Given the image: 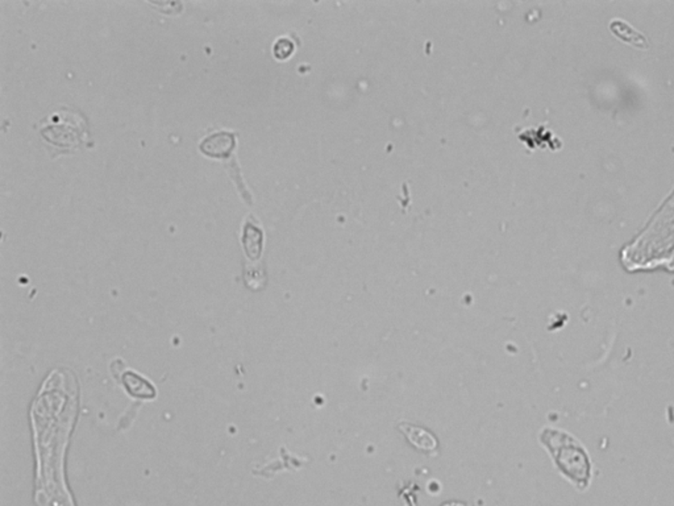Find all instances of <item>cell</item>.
<instances>
[{
  "instance_id": "cell-1",
  "label": "cell",
  "mask_w": 674,
  "mask_h": 506,
  "mask_svg": "<svg viewBox=\"0 0 674 506\" xmlns=\"http://www.w3.org/2000/svg\"><path fill=\"white\" fill-rule=\"evenodd\" d=\"M41 135L52 145L73 150L81 147L89 135V123L80 111L64 107L49 118V123L44 124Z\"/></svg>"
},
{
  "instance_id": "cell-2",
  "label": "cell",
  "mask_w": 674,
  "mask_h": 506,
  "mask_svg": "<svg viewBox=\"0 0 674 506\" xmlns=\"http://www.w3.org/2000/svg\"><path fill=\"white\" fill-rule=\"evenodd\" d=\"M547 444H549L557 464L567 476L579 484L588 482L590 473L589 459L577 442L567 437V434L549 431Z\"/></svg>"
},
{
  "instance_id": "cell-3",
  "label": "cell",
  "mask_w": 674,
  "mask_h": 506,
  "mask_svg": "<svg viewBox=\"0 0 674 506\" xmlns=\"http://www.w3.org/2000/svg\"><path fill=\"white\" fill-rule=\"evenodd\" d=\"M236 145V137L232 132L220 131L211 136H207L199 145L201 151L214 159H224L230 156Z\"/></svg>"
},
{
  "instance_id": "cell-4",
  "label": "cell",
  "mask_w": 674,
  "mask_h": 506,
  "mask_svg": "<svg viewBox=\"0 0 674 506\" xmlns=\"http://www.w3.org/2000/svg\"><path fill=\"white\" fill-rule=\"evenodd\" d=\"M398 428L405 434L410 443L419 450L426 452H435L437 450V440L426 428L407 422L399 424Z\"/></svg>"
},
{
  "instance_id": "cell-5",
  "label": "cell",
  "mask_w": 674,
  "mask_h": 506,
  "mask_svg": "<svg viewBox=\"0 0 674 506\" xmlns=\"http://www.w3.org/2000/svg\"><path fill=\"white\" fill-rule=\"evenodd\" d=\"M262 240L264 235L259 228L251 222H246L244 226L243 246L246 256L251 260H257L262 252Z\"/></svg>"
},
{
  "instance_id": "cell-6",
  "label": "cell",
  "mask_w": 674,
  "mask_h": 506,
  "mask_svg": "<svg viewBox=\"0 0 674 506\" xmlns=\"http://www.w3.org/2000/svg\"><path fill=\"white\" fill-rule=\"evenodd\" d=\"M122 383H124L127 392L131 396L135 397V398L149 399V398H154L156 397L154 388L145 379L140 377L138 374H136L134 372H127L122 376Z\"/></svg>"
},
{
  "instance_id": "cell-7",
  "label": "cell",
  "mask_w": 674,
  "mask_h": 506,
  "mask_svg": "<svg viewBox=\"0 0 674 506\" xmlns=\"http://www.w3.org/2000/svg\"><path fill=\"white\" fill-rule=\"evenodd\" d=\"M610 28L612 29V32L619 39H621L623 42H628V44H634V45L640 46V48H644L647 45L646 37L640 32H637L634 27H631L630 24L624 23L623 20H614L610 24Z\"/></svg>"
},
{
  "instance_id": "cell-8",
  "label": "cell",
  "mask_w": 674,
  "mask_h": 506,
  "mask_svg": "<svg viewBox=\"0 0 674 506\" xmlns=\"http://www.w3.org/2000/svg\"><path fill=\"white\" fill-rule=\"evenodd\" d=\"M291 51H293V44L289 40H284V39H281L278 40L275 46H274V53L278 57V58H286L289 55H291Z\"/></svg>"
},
{
  "instance_id": "cell-9",
  "label": "cell",
  "mask_w": 674,
  "mask_h": 506,
  "mask_svg": "<svg viewBox=\"0 0 674 506\" xmlns=\"http://www.w3.org/2000/svg\"><path fill=\"white\" fill-rule=\"evenodd\" d=\"M443 506H468L462 503H457V501H452V503H448V504H444Z\"/></svg>"
}]
</instances>
